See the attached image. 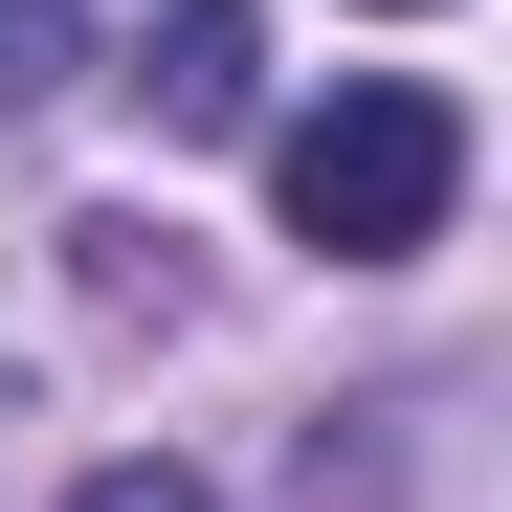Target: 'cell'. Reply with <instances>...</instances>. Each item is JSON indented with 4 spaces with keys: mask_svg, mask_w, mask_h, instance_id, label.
Instances as JSON below:
<instances>
[{
    "mask_svg": "<svg viewBox=\"0 0 512 512\" xmlns=\"http://www.w3.org/2000/svg\"><path fill=\"white\" fill-rule=\"evenodd\" d=\"M268 201H290V245H334V268H401V245H446V201H468V112L423 90V67H334V90L268 134Z\"/></svg>",
    "mask_w": 512,
    "mask_h": 512,
    "instance_id": "1",
    "label": "cell"
},
{
    "mask_svg": "<svg viewBox=\"0 0 512 512\" xmlns=\"http://www.w3.org/2000/svg\"><path fill=\"white\" fill-rule=\"evenodd\" d=\"M134 90H156V134H245L268 112V23H245V0H179V23L134 45Z\"/></svg>",
    "mask_w": 512,
    "mask_h": 512,
    "instance_id": "2",
    "label": "cell"
},
{
    "mask_svg": "<svg viewBox=\"0 0 512 512\" xmlns=\"http://www.w3.org/2000/svg\"><path fill=\"white\" fill-rule=\"evenodd\" d=\"M90 90V45H67V0H0V112H67Z\"/></svg>",
    "mask_w": 512,
    "mask_h": 512,
    "instance_id": "3",
    "label": "cell"
},
{
    "mask_svg": "<svg viewBox=\"0 0 512 512\" xmlns=\"http://www.w3.org/2000/svg\"><path fill=\"white\" fill-rule=\"evenodd\" d=\"M67 512H223L201 468H156V446H112V468H67Z\"/></svg>",
    "mask_w": 512,
    "mask_h": 512,
    "instance_id": "4",
    "label": "cell"
},
{
    "mask_svg": "<svg viewBox=\"0 0 512 512\" xmlns=\"http://www.w3.org/2000/svg\"><path fill=\"white\" fill-rule=\"evenodd\" d=\"M379 23H423V0H379Z\"/></svg>",
    "mask_w": 512,
    "mask_h": 512,
    "instance_id": "5",
    "label": "cell"
}]
</instances>
